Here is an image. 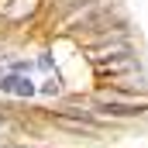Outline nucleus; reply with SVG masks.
<instances>
[{
    "mask_svg": "<svg viewBox=\"0 0 148 148\" xmlns=\"http://www.w3.org/2000/svg\"><path fill=\"white\" fill-rule=\"evenodd\" d=\"M93 107L100 117H141V114H148V103L141 107V103H124V100H97Z\"/></svg>",
    "mask_w": 148,
    "mask_h": 148,
    "instance_id": "nucleus-1",
    "label": "nucleus"
},
{
    "mask_svg": "<svg viewBox=\"0 0 148 148\" xmlns=\"http://www.w3.org/2000/svg\"><path fill=\"white\" fill-rule=\"evenodd\" d=\"M0 90H3V93H17V97H31V93H35V86H31L28 79H21V76H3V79H0Z\"/></svg>",
    "mask_w": 148,
    "mask_h": 148,
    "instance_id": "nucleus-2",
    "label": "nucleus"
}]
</instances>
